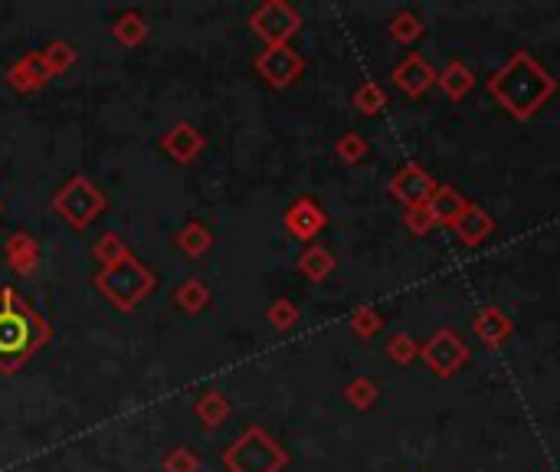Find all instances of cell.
I'll use <instances>...</instances> for the list:
<instances>
[{
  "label": "cell",
  "mask_w": 560,
  "mask_h": 472,
  "mask_svg": "<svg viewBox=\"0 0 560 472\" xmlns=\"http://www.w3.org/2000/svg\"><path fill=\"white\" fill-rule=\"evenodd\" d=\"M485 89L511 118L528 122V118L538 115L547 105V99L557 92V79L547 73L528 50H518L488 76Z\"/></svg>",
  "instance_id": "6da1fadb"
},
{
  "label": "cell",
  "mask_w": 560,
  "mask_h": 472,
  "mask_svg": "<svg viewBox=\"0 0 560 472\" xmlns=\"http://www.w3.org/2000/svg\"><path fill=\"white\" fill-rule=\"evenodd\" d=\"M226 466H230V472H282L289 466V453L266 430L249 427L226 450Z\"/></svg>",
  "instance_id": "7a4b0ae2"
},
{
  "label": "cell",
  "mask_w": 560,
  "mask_h": 472,
  "mask_svg": "<svg viewBox=\"0 0 560 472\" xmlns=\"http://www.w3.org/2000/svg\"><path fill=\"white\" fill-rule=\"evenodd\" d=\"M420 361L436 377H456L472 361V348H469V341L456 332V328H439V332H433L423 341Z\"/></svg>",
  "instance_id": "3957f363"
},
{
  "label": "cell",
  "mask_w": 560,
  "mask_h": 472,
  "mask_svg": "<svg viewBox=\"0 0 560 472\" xmlns=\"http://www.w3.org/2000/svg\"><path fill=\"white\" fill-rule=\"evenodd\" d=\"M249 23H253V30L269 46H282L302 30V14L292 4H285V0H269V4L256 10Z\"/></svg>",
  "instance_id": "277c9868"
},
{
  "label": "cell",
  "mask_w": 560,
  "mask_h": 472,
  "mask_svg": "<svg viewBox=\"0 0 560 472\" xmlns=\"http://www.w3.org/2000/svg\"><path fill=\"white\" fill-rule=\"evenodd\" d=\"M256 69L269 86L289 89L292 82H299L305 73V56L299 50H292L289 43L266 46V53H259V59H256Z\"/></svg>",
  "instance_id": "5b68a950"
},
{
  "label": "cell",
  "mask_w": 560,
  "mask_h": 472,
  "mask_svg": "<svg viewBox=\"0 0 560 472\" xmlns=\"http://www.w3.org/2000/svg\"><path fill=\"white\" fill-rule=\"evenodd\" d=\"M436 177L423 168L420 161H407L400 164L397 174L390 177V194L397 204L403 207H420V204H430V197L436 194Z\"/></svg>",
  "instance_id": "8992f818"
},
{
  "label": "cell",
  "mask_w": 560,
  "mask_h": 472,
  "mask_svg": "<svg viewBox=\"0 0 560 472\" xmlns=\"http://www.w3.org/2000/svg\"><path fill=\"white\" fill-rule=\"evenodd\" d=\"M390 79L407 99H420V96H426V92L436 86L439 69L423 53H410V56H403L397 66H393Z\"/></svg>",
  "instance_id": "52a82bcc"
},
{
  "label": "cell",
  "mask_w": 560,
  "mask_h": 472,
  "mask_svg": "<svg viewBox=\"0 0 560 472\" xmlns=\"http://www.w3.org/2000/svg\"><path fill=\"white\" fill-rule=\"evenodd\" d=\"M472 335L482 341L485 348H502L505 341L515 335V322L502 305H482L472 315Z\"/></svg>",
  "instance_id": "ba28073f"
},
{
  "label": "cell",
  "mask_w": 560,
  "mask_h": 472,
  "mask_svg": "<svg viewBox=\"0 0 560 472\" xmlns=\"http://www.w3.org/2000/svg\"><path fill=\"white\" fill-rule=\"evenodd\" d=\"M328 227V214L321 210L315 197H299L295 204L285 210V230H289L295 240H315V236Z\"/></svg>",
  "instance_id": "9c48e42d"
},
{
  "label": "cell",
  "mask_w": 560,
  "mask_h": 472,
  "mask_svg": "<svg viewBox=\"0 0 560 472\" xmlns=\"http://www.w3.org/2000/svg\"><path fill=\"white\" fill-rule=\"evenodd\" d=\"M495 227H498L495 217L488 214V210H485L482 204H475V200H469L466 210H462L459 220L452 223L449 230L456 233V240H459L462 246H469V250H472V246H482V243L488 240V236L495 233Z\"/></svg>",
  "instance_id": "30bf717a"
},
{
  "label": "cell",
  "mask_w": 560,
  "mask_h": 472,
  "mask_svg": "<svg viewBox=\"0 0 560 472\" xmlns=\"http://www.w3.org/2000/svg\"><path fill=\"white\" fill-rule=\"evenodd\" d=\"M27 348H30L27 315L0 312V361H17Z\"/></svg>",
  "instance_id": "8fae6325"
},
{
  "label": "cell",
  "mask_w": 560,
  "mask_h": 472,
  "mask_svg": "<svg viewBox=\"0 0 560 472\" xmlns=\"http://www.w3.org/2000/svg\"><path fill=\"white\" fill-rule=\"evenodd\" d=\"M436 86L443 89V96L452 102H462L475 89V73L462 63V59H449V63L439 69V79Z\"/></svg>",
  "instance_id": "7c38bea8"
},
{
  "label": "cell",
  "mask_w": 560,
  "mask_h": 472,
  "mask_svg": "<svg viewBox=\"0 0 560 472\" xmlns=\"http://www.w3.org/2000/svg\"><path fill=\"white\" fill-rule=\"evenodd\" d=\"M466 204H469V200L462 197L452 184H439L426 207H430V214L436 217L439 227H452V223L459 220L462 210H466Z\"/></svg>",
  "instance_id": "4fadbf2b"
},
{
  "label": "cell",
  "mask_w": 560,
  "mask_h": 472,
  "mask_svg": "<svg viewBox=\"0 0 560 472\" xmlns=\"http://www.w3.org/2000/svg\"><path fill=\"white\" fill-rule=\"evenodd\" d=\"M335 269H338V259L331 256L325 246H308V250L299 256V273L308 282H325Z\"/></svg>",
  "instance_id": "5bb4252c"
},
{
  "label": "cell",
  "mask_w": 560,
  "mask_h": 472,
  "mask_svg": "<svg viewBox=\"0 0 560 472\" xmlns=\"http://www.w3.org/2000/svg\"><path fill=\"white\" fill-rule=\"evenodd\" d=\"M351 105L361 115H367V118H374V115H380L387 109V89L380 86V82H374V79H367V82H361V86H357L354 92H351Z\"/></svg>",
  "instance_id": "9a60e30c"
},
{
  "label": "cell",
  "mask_w": 560,
  "mask_h": 472,
  "mask_svg": "<svg viewBox=\"0 0 560 472\" xmlns=\"http://www.w3.org/2000/svg\"><path fill=\"white\" fill-rule=\"evenodd\" d=\"M348 325H351V332L361 341H371V338H377L380 332H384V315H380L377 305L364 302V305H357V309L351 312Z\"/></svg>",
  "instance_id": "2e32d148"
},
{
  "label": "cell",
  "mask_w": 560,
  "mask_h": 472,
  "mask_svg": "<svg viewBox=\"0 0 560 472\" xmlns=\"http://www.w3.org/2000/svg\"><path fill=\"white\" fill-rule=\"evenodd\" d=\"M341 394L354 410H371L380 400V387H377V381H371V377H354V381L344 384Z\"/></svg>",
  "instance_id": "e0dca14e"
},
{
  "label": "cell",
  "mask_w": 560,
  "mask_h": 472,
  "mask_svg": "<svg viewBox=\"0 0 560 472\" xmlns=\"http://www.w3.org/2000/svg\"><path fill=\"white\" fill-rule=\"evenodd\" d=\"M423 20H420V14H413V10H400V14H393V20H390V37L397 40V43H416L423 37Z\"/></svg>",
  "instance_id": "ac0fdd59"
},
{
  "label": "cell",
  "mask_w": 560,
  "mask_h": 472,
  "mask_svg": "<svg viewBox=\"0 0 560 472\" xmlns=\"http://www.w3.org/2000/svg\"><path fill=\"white\" fill-rule=\"evenodd\" d=\"M420 351H423V341H416L413 335H393L387 341V358L393 364H400V368H407V364L420 361Z\"/></svg>",
  "instance_id": "d6986e66"
},
{
  "label": "cell",
  "mask_w": 560,
  "mask_h": 472,
  "mask_svg": "<svg viewBox=\"0 0 560 472\" xmlns=\"http://www.w3.org/2000/svg\"><path fill=\"white\" fill-rule=\"evenodd\" d=\"M367 151H371V145H367V138L361 132H344L338 141H335V155L344 161V164H361L367 158Z\"/></svg>",
  "instance_id": "ffe728a7"
},
{
  "label": "cell",
  "mask_w": 560,
  "mask_h": 472,
  "mask_svg": "<svg viewBox=\"0 0 560 472\" xmlns=\"http://www.w3.org/2000/svg\"><path fill=\"white\" fill-rule=\"evenodd\" d=\"M403 227H407L413 236H430L439 227V223L430 214V207L420 204V207H403Z\"/></svg>",
  "instance_id": "44dd1931"
},
{
  "label": "cell",
  "mask_w": 560,
  "mask_h": 472,
  "mask_svg": "<svg viewBox=\"0 0 560 472\" xmlns=\"http://www.w3.org/2000/svg\"><path fill=\"white\" fill-rule=\"evenodd\" d=\"M269 325L276 328V332H289V328H295L299 325V309H295V302H289V299H276L269 305Z\"/></svg>",
  "instance_id": "7402d4cb"
},
{
  "label": "cell",
  "mask_w": 560,
  "mask_h": 472,
  "mask_svg": "<svg viewBox=\"0 0 560 472\" xmlns=\"http://www.w3.org/2000/svg\"><path fill=\"white\" fill-rule=\"evenodd\" d=\"M226 413H230V404L220 397V394H210L204 404H200V417H204L210 427H217V423L226 420Z\"/></svg>",
  "instance_id": "603a6c76"
}]
</instances>
